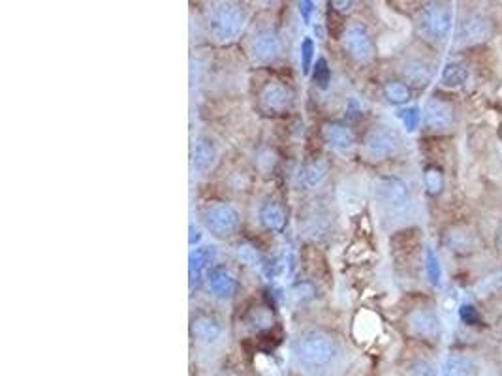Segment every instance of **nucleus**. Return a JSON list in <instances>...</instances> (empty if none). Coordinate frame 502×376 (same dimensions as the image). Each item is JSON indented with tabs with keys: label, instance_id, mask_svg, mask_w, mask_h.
Instances as JSON below:
<instances>
[{
	"label": "nucleus",
	"instance_id": "nucleus-11",
	"mask_svg": "<svg viewBox=\"0 0 502 376\" xmlns=\"http://www.w3.org/2000/svg\"><path fill=\"white\" fill-rule=\"evenodd\" d=\"M495 34V25L487 16L483 14H471L466 16L459 25V42L465 43L468 47H476L486 43L489 38Z\"/></svg>",
	"mask_w": 502,
	"mask_h": 376
},
{
	"label": "nucleus",
	"instance_id": "nucleus-12",
	"mask_svg": "<svg viewBox=\"0 0 502 376\" xmlns=\"http://www.w3.org/2000/svg\"><path fill=\"white\" fill-rule=\"evenodd\" d=\"M252 58L260 64H271L279 61L282 55V40L275 28H262L250 42Z\"/></svg>",
	"mask_w": 502,
	"mask_h": 376
},
{
	"label": "nucleus",
	"instance_id": "nucleus-23",
	"mask_svg": "<svg viewBox=\"0 0 502 376\" xmlns=\"http://www.w3.org/2000/svg\"><path fill=\"white\" fill-rule=\"evenodd\" d=\"M468 75H471L468 66L465 63L454 61V63H448L442 68V75L440 78H442V85L448 87V89H459V87H463L468 81Z\"/></svg>",
	"mask_w": 502,
	"mask_h": 376
},
{
	"label": "nucleus",
	"instance_id": "nucleus-5",
	"mask_svg": "<svg viewBox=\"0 0 502 376\" xmlns=\"http://www.w3.org/2000/svg\"><path fill=\"white\" fill-rule=\"evenodd\" d=\"M451 26H454V11L448 4L429 2L421 8L418 28L424 38L431 42H442L450 36Z\"/></svg>",
	"mask_w": 502,
	"mask_h": 376
},
{
	"label": "nucleus",
	"instance_id": "nucleus-18",
	"mask_svg": "<svg viewBox=\"0 0 502 376\" xmlns=\"http://www.w3.org/2000/svg\"><path fill=\"white\" fill-rule=\"evenodd\" d=\"M258 220L264 230L271 231V234H280V231H285L286 224H288V213L279 202L267 199L260 205Z\"/></svg>",
	"mask_w": 502,
	"mask_h": 376
},
{
	"label": "nucleus",
	"instance_id": "nucleus-33",
	"mask_svg": "<svg viewBox=\"0 0 502 376\" xmlns=\"http://www.w3.org/2000/svg\"><path fill=\"white\" fill-rule=\"evenodd\" d=\"M329 6H333V11H337V14H341V16H344V14H350V11H352V8L356 4H354V2H350V0H348V2H341V0H333V2Z\"/></svg>",
	"mask_w": 502,
	"mask_h": 376
},
{
	"label": "nucleus",
	"instance_id": "nucleus-9",
	"mask_svg": "<svg viewBox=\"0 0 502 376\" xmlns=\"http://www.w3.org/2000/svg\"><path fill=\"white\" fill-rule=\"evenodd\" d=\"M404 325H406L410 337H414L416 340H421V343H427V345H436L440 340V335H442V324H440L439 314L433 308L427 307L412 308L404 318Z\"/></svg>",
	"mask_w": 502,
	"mask_h": 376
},
{
	"label": "nucleus",
	"instance_id": "nucleus-26",
	"mask_svg": "<svg viewBox=\"0 0 502 376\" xmlns=\"http://www.w3.org/2000/svg\"><path fill=\"white\" fill-rule=\"evenodd\" d=\"M235 252H237V258L243 261L245 266H249V267L265 266L264 254H262V252L258 251V246H254L252 243H239Z\"/></svg>",
	"mask_w": 502,
	"mask_h": 376
},
{
	"label": "nucleus",
	"instance_id": "nucleus-29",
	"mask_svg": "<svg viewBox=\"0 0 502 376\" xmlns=\"http://www.w3.org/2000/svg\"><path fill=\"white\" fill-rule=\"evenodd\" d=\"M399 117H401V120H403V125L406 130H416L419 125V120H421V113H419L418 108H409V110H403L401 113H399Z\"/></svg>",
	"mask_w": 502,
	"mask_h": 376
},
{
	"label": "nucleus",
	"instance_id": "nucleus-22",
	"mask_svg": "<svg viewBox=\"0 0 502 376\" xmlns=\"http://www.w3.org/2000/svg\"><path fill=\"white\" fill-rule=\"evenodd\" d=\"M446 177L444 169L439 164L431 162L424 167V188L429 198H439L444 192Z\"/></svg>",
	"mask_w": 502,
	"mask_h": 376
},
{
	"label": "nucleus",
	"instance_id": "nucleus-17",
	"mask_svg": "<svg viewBox=\"0 0 502 376\" xmlns=\"http://www.w3.org/2000/svg\"><path fill=\"white\" fill-rule=\"evenodd\" d=\"M218 162L217 145L209 137H198L192 147V167L200 175H208Z\"/></svg>",
	"mask_w": 502,
	"mask_h": 376
},
{
	"label": "nucleus",
	"instance_id": "nucleus-35",
	"mask_svg": "<svg viewBox=\"0 0 502 376\" xmlns=\"http://www.w3.org/2000/svg\"><path fill=\"white\" fill-rule=\"evenodd\" d=\"M312 2H301L299 4V11L303 14V19H305V23L311 21V14L314 11V8H312Z\"/></svg>",
	"mask_w": 502,
	"mask_h": 376
},
{
	"label": "nucleus",
	"instance_id": "nucleus-19",
	"mask_svg": "<svg viewBox=\"0 0 502 376\" xmlns=\"http://www.w3.org/2000/svg\"><path fill=\"white\" fill-rule=\"evenodd\" d=\"M208 286L218 299H232L239 290L237 278L224 267H212L208 273Z\"/></svg>",
	"mask_w": 502,
	"mask_h": 376
},
{
	"label": "nucleus",
	"instance_id": "nucleus-6",
	"mask_svg": "<svg viewBox=\"0 0 502 376\" xmlns=\"http://www.w3.org/2000/svg\"><path fill=\"white\" fill-rule=\"evenodd\" d=\"M342 49L348 57L359 64L371 63L376 55V43L367 26L359 21H352L342 26Z\"/></svg>",
	"mask_w": 502,
	"mask_h": 376
},
{
	"label": "nucleus",
	"instance_id": "nucleus-8",
	"mask_svg": "<svg viewBox=\"0 0 502 376\" xmlns=\"http://www.w3.org/2000/svg\"><path fill=\"white\" fill-rule=\"evenodd\" d=\"M295 104V94L290 85L280 79H270L258 93V110L265 115L279 117L290 113Z\"/></svg>",
	"mask_w": 502,
	"mask_h": 376
},
{
	"label": "nucleus",
	"instance_id": "nucleus-24",
	"mask_svg": "<svg viewBox=\"0 0 502 376\" xmlns=\"http://www.w3.org/2000/svg\"><path fill=\"white\" fill-rule=\"evenodd\" d=\"M382 94L391 105H404L409 104L410 98H412V89L404 81L389 79L382 85Z\"/></svg>",
	"mask_w": 502,
	"mask_h": 376
},
{
	"label": "nucleus",
	"instance_id": "nucleus-27",
	"mask_svg": "<svg viewBox=\"0 0 502 376\" xmlns=\"http://www.w3.org/2000/svg\"><path fill=\"white\" fill-rule=\"evenodd\" d=\"M332 79V70L327 66L326 58H318L314 66V83L320 87V89H326L327 83Z\"/></svg>",
	"mask_w": 502,
	"mask_h": 376
},
{
	"label": "nucleus",
	"instance_id": "nucleus-32",
	"mask_svg": "<svg viewBox=\"0 0 502 376\" xmlns=\"http://www.w3.org/2000/svg\"><path fill=\"white\" fill-rule=\"evenodd\" d=\"M461 318H463V322H466V324L476 325L478 322H480V313H478L474 307L465 305V307L461 308Z\"/></svg>",
	"mask_w": 502,
	"mask_h": 376
},
{
	"label": "nucleus",
	"instance_id": "nucleus-36",
	"mask_svg": "<svg viewBox=\"0 0 502 376\" xmlns=\"http://www.w3.org/2000/svg\"><path fill=\"white\" fill-rule=\"evenodd\" d=\"M498 246L502 249V228H501V231H498Z\"/></svg>",
	"mask_w": 502,
	"mask_h": 376
},
{
	"label": "nucleus",
	"instance_id": "nucleus-21",
	"mask_svg": "<svg viewBox=\"0 0 502 376\" xmlns=\"http://www.w3.org/2000/svg\"><path fill=\"white\" fill-rule=\"evenodd\" d=\"M215 260V249L212 246H200L190 254V278L192 282L200 281L203 273L211 271V263Z\"/></svg>",
	"mask_w": 502,
	"mask_h": 376
},
{
	"label": "nucleus",
	"instance_id": "nucleus-7",
	"mask_svg": "<svg viewBox=\"0 0 502 376\" xmlns=\"http://www.w3.org/2000/svg\"><path fill=\"white\" fill-rule=\"evenodd\" d=\"M374 194H376L378 205L388 213H403L412 204V190L406 184V181L395 177V175H386V177L378 179Z\"/></svg>",
	"mask_w": 502,
	"mask_h": 376
},
{
	"label": "nucleus",
	"instance_id": "nucleus-30",
	"mask_svg": "<svg viewBox=\"0 0 502 376\" xmlns=\"http://www.w3.org/2000/svg\"><path fill=\"white\" fill-rule=\"evenodd\" d=\"M409 375L410 376H435V369H433V367H431V363H427V361L418 360V361H414L412 365H410Z\"/></svg>",
	"mask_w": 502,
	"mask_h": 376
},
{
	"label": "nucleus",
	"instance_id": "nucleus-10",
	"mask_svg": "<svg viewBox=\"0 0 502 376\" xmlns=\"http://www.w3.org/2000/svg\"><path fill=\"white\" fill-rule=\"evenodd\" d=\"M454 122H456V108L450 100L435 94L425 102L424 125L427 130L440 134V132L450 130Z\"/></svg>",
	"mask_w": 502,
	"mask_h": 376
},
{
	"label": "nucleus",
	"instance_id": "nucleus-14",
	"mask_svg": "<svg viewBox=\"0 0 502 376\" xmlns=\"http://www.w3.org/2000/svg\"><path fill=\"white\" fill-rule=\"evenodd\" d=\"M444 245L446 249L457 256H468L478 249V237L476 234L468 228L466 224H451L448 230L444 231Z\"/></svg>",
	"mask_w": 502,
	"mask_h": 376
},
{
	"label": "nucleus",
	"instance_id": "nucleus-13",
	"mask_svg": "<svg viewBox=\"0 0 502 376\" xmlns=\"http://www.w3.org/2000/svg\"><path fill=\"white\" fill-rule=\"evenodd\" d=\"M322 140L337 152H350L356 147V134L342 120H329L322 126Z\"/></svg>",
	"mask_w": 502,
	"mask_h": 376
},
{
	"label": "nucleus",
	"instance_id": "nucleus-4",
	"mask_svg": "<svg viewBox=\"0 0 502 376\" xmlns=\"http://www.w3.org/2000/svg\"><path fill=\"white\" fill-rule=\"evenodd\" d=\"M401 136L388 125H376L363 137V157L371 162H384L397 157L401 151Z\"/></svg>",
	"mask_w": 502,
	"mask_h": 376
},
{
	"label": "nucleus",
	"instance_id": "nucleus-20",
	"mask_svg": "<svg viewBox=\"0 0 502 376\" xmlns=\"http://www.w3.org/2000/svg\"><path fill=\"white\" fill-rule=\"evenodd\" d=\"M329 169H332V164H329V160H327L326 157L318 155V157L309 158V160H305V164L301 166V184L305 188L318 187V184H322L326 181V177L329 175Z\"/></svg>",
	"mask_w": 502,
	"mask_h": 376
},
{
	"label": "nucleus",
	"instance_id": "nucleus-3",
	"mask_svg": "<svg viewBox=\"0 0 502 376\" xmlns=\"http://www.w3.org/2000/svg\"><path fill=\"white\" fill-rule=\"evenodd\" d=\"M202 222L217 239H230L241 230V214L226 202H209L202 209Z\"/></svg>",
	"mask_w": 502,
	"mask_h": 376
},
{
	"label": "nucleus",
	"instance_id": "nucleus-28",
	"mask_svg": "<svg viewBox=\"0 0 502 376\" xmlns=\"http://www.w3.org/2000/svg\"><path fill=\"white\" fill-rule=\"evenodd\" d=\"M294 293L299 301H311L316 298V286L311 281H301L295 284Z\"/></svg>",
	"mask_w": 502,
	"mask_h": 376
},
{
	"label": "nucleus",
	"instance_id": "nucleus-15",
	"mask_svg": "<svg viewBox=\"0 0 502 376\" xmlns=\"http://www.w3.org/2000/svg\"><path fill=\"white\" fill-rule=\"evenodd\" d=\"M401 75L410 89H425L435 78V66L425 58H410L401 66Z\"/></svg>",
	"mask_w": 502,
	"mask_h": 376
},
{
	"label": "nucleus",
	"instance_id": "nucleus-16",
	"mask_svg": "<svg viewBox=\"0 0 502 376\" xmlns=\"http://www.w3.org/2000/svg\"><path fill=\"white\" fill-rule=\"evenodd\" d=\"M190 331L192 337L202 345H215L222 337V325H220L218 318L208 313H200L196 318L192 320Z\"/></svg>",
	"mask_w": 502,
	"mask_h": 376
},
{
	"label": "nucleus",
	"instance_id": "nucleus-2",
	"mask_svg": "<svg viewBox=\"0 0 502 376\" xmlns=\"http://www.w3.org/2000/svg\"><path fill=\"white\" fill-rule=\"evenodd\" d=\"M247 14L235 2H218L209 14V32L220 43L233 42L241 34Z\"/></svg>",
	"mask_w": 502,
	"mask_h": 376
},
{
	"label": "nucleus",
	"instance_id": "nucleus-31",
	"mask_svg": "<svg viewBox=\"0 0 502 376\" xmlns=\"http://www.w3.org/2000/svg\"><path fill=\"white\" fill-rule=\"evenodd\" d=\"M312 53H314V43H312L311 38H307L301 43V55H303V70L309 72L311 68V61H312Z\"/></svg>",
	"mask_w": 502,
	"mask_h": 376
},
{
	"label": "nucleus",
	"instance_id": "nucleus-34",
	"mask_svg": "<svg viewBox=\"0 0 502 376\" xmlns=\"http://www.w3.org/2000/svg\"><path fill=\"white\" fill-rule=\"evenodd\" d=\"M427 271H429L431 275V281L436 282V277H439V266H436V260L435 256H433V252H429V256H427Z\"/></svg>",
	"mask_w": 502,
	"mask_h": 376
},
{
	"label": "nucleus",
	"instance_id": "nucleus-25",
	"mask_svg": "<svg viewBox=\"0 0 502 376\" xmlns=\"http://www.w3.org/2000/svg\"><path fill=\"white\" fill-rule=\"evenodd\" d=\"M478 365L471 357L463 354H454L448 357L444 367L446 376H478Z\"/></svg>",
	"mask_w": 502,
	"mask_h": 376
},
{
	"label": "nucleus",
	"instance_id": "nucleus-1",
	"mask_svg": "<svg viewBox=\"0 0 502 376\" xmlns=\"http://www.w3.org/2000/svg\"><path fill=\"white\" fill-rule=\"evenodd\" d=\"M339 354H341L339 340L322 329L307 331L295 345V357L307 371H324L335 363Z\"/></svg>",
	"mask_w": 502,
	"mask_h": 376
}]
</instances>
